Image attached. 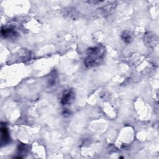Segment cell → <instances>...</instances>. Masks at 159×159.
I'll return each instance as SVG.
<instances>
[{
  "mask_svg": "<svg viewBox=\"0 0 159 159\" xmlns=\"http://www.w3.org/2000/svg\"><path fill=\"white\" fill-rule=\"evenodd\" d=\"M106 48L101 44L89 48L84 59V65L87 67H95L99 65L104 60L106 55Z\"/></svg>",
  "mask_w": 159,
  "mask_h": 159,
  "instance_id": "cell-1",
  "label": "cell"
},
{
  "mask_svg": "<svg viewBox=\"0 0 159 159\" xmlns=\"http://www.w3.org/2000/svg\"><path fill=\"white\" fill-rule=\"evenodd\" d=\"M116 5H117L116 2H114V1L109 2L108 4L100 7L98 10L99 12L104 17H106V16H109L115 9Z\"/></svg>",
  "mask_w": 159,
  "mask_h": 159,
  "instance_id": "cell-2",
  "label": "cell"
},
{
  "mask_svg": "<svg viewBox=\"0 0 159 159\" xmlns=\"http://www.w3.org/2000/svg\"><path fill=\"white\" fill-rule=\"evenodd\" d=\"M74 99V93L72 90L68 89L63 91L61 98V104L63 106L70 104Z\"/></svg>",
  "mask_w": 159,
  "mask_h": 159,
  "instance_id": "cell-3",
  "label": "cell"
},
{
  "mask_svg": "<svg viewBox=\"0 0 159 159\" xmlns=\"http://www.w3.org/2000/svg\"><path fill=\"white\" fill-rule=\"evenodd\" d=\"M1 34H2V36H3L4 38L12 39V38H16V37L17 36L18 33L17 32L16 30H15L12 28L4 27V28H2L1 29Z\"/></svg>",
  "mask_w": 159,
  "mask_h": 159,
  "instance_id": "cell-4",
  "label": "cell"
},
{
  "mask_svg": "<svg viewBox=\"0 0 159 159\" xmlns=\"http://www.w3.org/2000/svg\"><path fill=\"white\" fill-rule=\"evenodd\" d=\"M1 143L2 144H6L9 140V135L8 130L5 125H2L1 127Z\"/></svg>",
  "mask_w": 159,
  "mask_h": 159,
  "instance_id": "cell-5",
  "label": "cell"
},
{
  "mask_svg": "<svg viewBox=\"0 0 159 159\" xmlns=\"http://www.w3.org/2000/svg\"><path fill=\"white\" fill-rule=\"evenodd\" d=\"M121 39L125 43H129L132 40V35L128 30H124L120 35Z\"/></svg>",
  "mask_w": 159,
  "mask_h": 159,
  "instance_id": "cell-6",
  "label": "cell"
},
{
  "mask_svg": "<svg viewBox=\"0 0 159 159\" xmlns=\"http://www.w3.org/2000/svg\"><path fill=\"white\" fill-rule=\"evenodd\" d=\"M155 34H151L150 32H148V34H146L145 40L147 42V44H148L150 46L153 45V44H155V42L157 41V39L155 38Z\"/></svg>",
  "mask_w": 159,
  "mask_h": 159,
  "instance_id": "cell-7",
  "label": "cell"
},
{
  "mask_svg": "<svg viewBox=\"0 0 159 159\" xmlns=\"http://www.w3.org/2000/svg\"><path fill=\"white\" fill-rule=\"evenodd\" d=\"M65 15L69 16L70 18H73V17H75V16L77 15V13L75 11V9H71L69 8L68 9H65Z\"/></svg>",
  "mask_w": 159,
  "mask_h": 159,
  "instance_id": "cell-8",
  "label": "cell"
}]
</instances>
